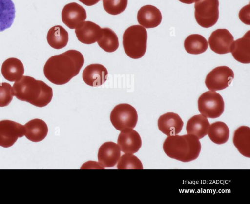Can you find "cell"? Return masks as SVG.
<instances>
[{"label":"cell","mask_w":250,"mask_h":204,"mask_svg":"<svg viewBox=\"0 0 250 204\" xmlns=\"http://www.w3.org/2000/svg\"><path fill=\"white\" fill-rule=\"evenodd\" d=\"M230 52L237 61L244 63H250V31L243 37L233 41Z\"/></svg>","instance_id":"cell-18"},{"label":"cell","mask_w":250,"mask_h":204,"mask_svg":"<svg viewBox=\"0 0 250 204\" xmlns=\"http://www.w3.org/2000/svg\"><path fill=\"white\" fill-rule=\"evenodd\" d=\"M128 0H103L104 10L112 15H117L125 10Z\"/></svg>","instance_id":"cell-29"},{"label":"cell","mask_w":250,"mask_h":204,"mask_svg":"<svg viewBox=\"0 0 250 204\" xmlns=\"http://www.w3.org/2000/svg\"><path fill=\"white\" fill-rule=\"evenodd\" d=\"M107 69L104 65L97 63L87 66L82 73L84 82L92 87L103 85L107 80Z\"/></svg>","instance_id":"cell-14"},{"label":"cell","mask_w":250,"mask_h":204,"mask_svg":"<svg viewBox=\"0 0 250 204\" xmlns=\"http://www.w3.org/2000/svg\"><path fill=\"white\" fill-rule=\"evenodd\" d=\"M84 63V57L80 52L69 50L47 60L43 67L44 75L55 85H64L78 75Z\"/></svg>","instance_id":"cell-1"},{"label":"cell","mask_w":250,"mask_h":204,"mask_svg":"<svg viewBox=\"0 0 250 204\" xmlns=\"http://www.w3.org/2000/svg\"><path fill=\"white\" fill-rule=\"evenodd\" d=\"M79 1L88 6H92L97 3L101 0H78Z\"/></svg>","instance_id":"cell-32"},{"label":"cell","mask_w":250,"mask_h":204,"mask_svg":"<svg viewBox=\"0 0 250 204\" xmlns=\"http://www.w3.org/2000/svg\"><path fill=\"white\" fill-rule=\"evenodd\" d=\"M13 88L9 83H0V107L8 106L13 97Z\"/></svg>","instance_id":"cell-30"},{"label":"cell","mask_w":250,"mask_h":204,"mask_svg":"<svg viewBox=\"0 0 250 204\" xmlns=\"http://www.w3.org/2000/svg\"><path fill=\"white\" fill-rule=\"evenodd\" d=\"M163 148L169 157L183 162H188L197 158L201 145L199 139L195 135L176 134L167 137Z\"/></svg>","instance_id":"cell-3"},{"label":"cell","mask_w":250,"mask_h":204,"mask_svg":"<svg viewBox=\"0 0 250 204\" xmlns=\"http://www.w3.org/2000/svg\"><path fill=\"white\" fill-rule=\"evenodd\" d=\"M250 4L243 7L239 12L240 19L244 23L250 25Z\"/></svg>","instance_id":"cell-31"},{"label":"cell","mask_w":250,"mask_h":204,"mask_svg":"<svg viewBox=\"0 0 250 204\" xmlns=\"http://www.w3.org/2000/svg\"><path fill=\"white\" fill-rule=\"evenodd\" d=\"M97 43L101 48L108 53L115 51L119 44L117 35L109 28H102V34Z\"/></svg>","instance_id":"cell-27"},{"label":"cell","mask_w":250,"mask_h":204,"mask_svg":"<svg viewBox=\"0 0 250 204\" xmlns=\"http://www.w3.org/2000/svg\"><path fill=\"white\" fill-rule=\"evenodd\" d=\"M121 155L119 146L113 142H106L100 147L98 153V160L104 167H114L119 160Z\"/></svg>","instance_id":"cell-15"},{"label":"cell","mask_w":250,"mask_h":204,"mask_svg":"<svg viewBox=\"0 0 250 204\" xmlns=\"http://www.w3.org/2000/svg\"><path fill=\"white\" fill-rule=\"evenodd\" d=\"M184 48L189 54L198 55L205 52L208 48L206 39L199 34L189 35L184 42Z\"/></svg>","instance_id":"cell-26"},{"label":"cell","mask_w":250,"mask_h":204,"mask_svg":"<svg viewBox=\"0 0 250 204\" xmlns=\"http://www.w3.org/2000/svg\"><path fill=\"white\" fill-rule=\"evenodd\" d=\"M147 33L142 26L129 27L123 36V45L127 56L132 59H139L145 55L147 47Z\"/></svg>","instance_id":"cell-4"},{"label":"cell","mask_w":250,"mask_h":204,"mask_svg":"<svg viewBox=\"0 0 250 204\" xmlns=\"http://www.w3.org/2000/svg\"><path fill=\"white\" fill-rule=\"evenodd\" d=\"M13 94L18 99L38 107L47 105L53 97V90L45 82L30 76H23L13 86Z\"/></svg>","instance_id":"cell-2"},{"label":"cell","mask_w":250,"mask_h":204,"mask_svg":"<svg viewBox=\"0 0 250 204\" xmlns=\"http://www.w3.org/2000/svg\"><path fill=\"white\" fill-rule=\"evenodd\" d=\"M234 77L231 69L226 66H218L207 74L205 83L210 91L222 90L231 84Z\"/></svg>","instance_id":"cell-8"},{"label":"cell","mask_w":250,"mask_h":204,"mask_svg":"<svg viewBox=\"0 0 250 204\" xmlns=\"http://www.w3.org/2000/svg\"><path fill=\"white\" fill-rule=\"evenodd\" d=\"M209 126V122L206 117L202 114H197L188 120L186 131L188 134L195 135L200 139L207 135Z\"/></svg>","instance_id":"cell-22"},{"label":"cell","mask_w":250,"mask_h":204,"mask_svg":"<svg viewBox=\"0 0 250 204\" xmlns=\"http://www.w3.org/2000/svg\"><path fill=\"white\" fill-rule=\"evenodd\" d=\"M234 41L232 34L226 29H217L208 38L210 48L215 53L222 55L230 52Z\"/></svg>","instance_id":"cell-10"},{"label":"cell","mask_w":250,"mask_h":204,"mask_svg":"<svg viewBox=\"0 0 250 204\" xmlns=\"http://www.w3.org/2000/svg\"><path fill=\"white\" fill-rule=\"evenodd\" d=\"M210 140L216 144L226 143L229 136V130L224 122L217 121L210 125L208 132Z\"/></svg>","instance_id":"cell-25"},{"label":"cell","mask_w":250,"mask_h":204,"mask_svg":"<svg viewBox=\"0 0 250 204\" xmlns=\"http://www.w3.org/2000/svg\"><path fill=\"white\" fill-rule=\"evenodd\" d=\"M61 15L62 22L71 29H76L87 17L85 9L76 2L65 5Z\"/></svg>","instance_id":"cell-11"},{"label":"cell","mask_w":250,"mask_h":204,"mask_svg":"<svg viewBox=\"0 0 250 204\" xmlns=\"http://www.w3.org/2000/svg\"><path fill=\"white\" fill-rule=\"evenodd\" d=\"M179 1L185 4H192L195 2V0H178Z\"/></svg>","instance_id":"cell-33"},{"label":"cell","mask_w":250,"mask_h":204,"mask_svg":"<svg viewBox=\"0 0 250 204\" xmlns=\"http://www.w3.org/2000/svg\"><path fill=\"white\" fill-rule=\"evenodd\" d=\"M1 72L6 80L10 82H17L23 76L24 66L21 61L18 58H9L3 62Z\"/></svg>","instance_id":"cell-19"},{"label":"cell","mask_w":250,"mask_h":204,"mask_svg":"<svg viewBox=\"0 0 250 204\" xmlns=\"http://www.w3.org/2000/svg\"><path fill=\"white\" fill-rule=\"evenodd\" d=\"M194 16L197 23L203 28L215 25L219 18V0H195Z\"/></svg>","instance_id":"cell-5"},{"label":"cell","mask_w":250,"mask_h":204,"mask_svg":"<svg viewBox=\"0 0 250 204\" xmlns=\"http://www.w3.org/2000/svg\"><path fill=\"white\" fill-rule=\"evenodd\" d=\"M15 12V5L12 0H0V32L11 26Z\"/></svg>","instance_id":"cell-24"},{"label":"cell","mask_w":250,"mask_h":204,"mask_svg":"<svg viewBox=\"0 0 250 204\" xmlns=\"http://www.w3.org/2000/svg\"><path fill=\"white\" fill-rule=\"evenodd\" d=\"M224 106L223 97L215 91L205 92L198 99V110L207 118L219 117L224 112Z\"/></svg>","instance_id":"cell-7"},{"label":"cell","mask_w":250,"mask_h":204,"mask_svg":"<svg viewBox=\"0 0 250 204\" xmlns=\"http://www.w3.org/2000/svg\"><path fill=\"white\" fill-rule=\"evenodd\" d=\"M117 143L121 151L125 153H135L142 146L140 135L132 129L122 130L119 135Z\"/></svg>","instance_id":"cell-12"},{"label":"cell","mask_w":250,"mask_h":204,"mask_svg":"<svg viewBox=\"0 0 250 204\" xmlns=\"http://www.w3.org/2000/svg\"><path fill=\"white\" fill-rule=\"evenodd\" d=\"M24 126L9 120L0 121V146L8 148L13 146L18 138L23 136Z\"/></svg>","instance_id":"cell-9"},{"label":"cell","mask_w":250,"mask_h":204,"mask_svg":"<svg viewBox=\"0 0 250 204\" xmlns=\"http://www.w3.org/2000/svg\"><path fill=\"white\" fill-rule=\"evenodd\" d=\"M233 143L238 151L245 157H250V128L246 126L238 127L234 131Z\"/></svg>","instance_id":"cell-21"},{"label":"cell","mask_w":250,"mask_h":204,"mask_svg":"<svg viewBox=\"0 0 250 204\" xmlns=\"http://www.w3.org/2000/svg\"><path fill=\"white\" fill-rule=\"evenodd\" d=\"M46 38L51 47L55 49H61L67 44L68 33L62 26L55 25L49 30Z\"/></svg>","instance_id":"cell-23"},{"label":"cell","mask_w":250,"mask_h":204,"mask_svg":"<svg viewBox=\"0 0 250 204\" xmlns=\"http://www.w3.org/2000/svg\"><path fill=\"white\" fill-rule=\"evenodd\" d=\"M24 126L25 129L24 135L29 140L34 142L43 140L48 131L46 123L38 118L30 120Z\"/></svg>","instance_id":"cell-20"},{"label":"cell","mask_w":250,"mask_h":204,"mask_svg":"<svg viewBox=\"0 0 250 204\" xmlns=\"http://www.w3.org/2000/svg\"><path fill=\"white\" fill-rule=\"evenodd\" d=\"M110 119L114 128L120 131L133 129L138 121V114L135 108L127 103L116 105L112 110Z\"/></svg>","instance_id":"cell-6"},{"label":"cell","mask_w":250,"mask_h":204,"mask_svg":"<svg viewBox=\"0 0 250 204\" xmlns=\"http://www.w3.org/2000/svg\"><path fill=\"white\" fill-rule=\"evenodd\" d=\"M137 19L138 23L144 28H152L161 23L162 17L161 11L156 7L146 5L139 10Z\"/></svg>","instance_id":"cell-17"},{"label":"cell","mask_w":250,"mask_h":204,"mask_svg":"<svg viewBox=\"0 0 250 204\" xmlns=\"http://www.w3.org/2000/svg\"><path fill=\"white\" fill-rule=\"evenodd\" d=\"M75 33L79 41L84 44H91L100 38L102 28L94 22L84 21L75 29Z\"/></svg>","instance_id":"cell-16"},{"label":"cell","mask_w":250,"mask_h":204,"mask_svg":"<svg viewBox=\"0 0 250 204\" xmlns=\"http://www.w3.org/2000/svg\"><path fill=\"white\" fill-rule=\"evenodd\" d=\"M117 166L118 169H143L141 161L136 156L130 153L123 155Z\"/></svg>","instance_id":"cell-28"},{"label":"cell","mask_w":250,"mask_h":204,"mask_svg":"<svg viewBox=\"0 0 250 204\" xmlns=\"http://www.w3.org/2000/svg\"><path fill=\"white\" fill-rule=\"evenodd\" d=\"M159 130L167 136L179 133L184 122L180 116L174 112H167L161 115L157 121Z\"/></svg>","instance_id":"cell-13"}]
</instances>
